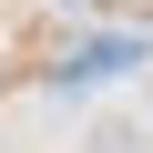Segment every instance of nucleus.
I'll list each match as a JSON object with an SVG mask.
<instances>
[{
    "label": "nucleus",
    "mask_w": 153,
    "mask_h": 153,
    "mask_svg": "<svg viewBox=\"0 0 153 153\" xmlns=\"http://www.w3.org/2000/svg\"><path fill=\"white\" fill-rule=\"evenodd\" d=\"M92 153H133V133H102V143H92Z\"/></svg>",
    "instance_id": "1"
}]
</instances>
